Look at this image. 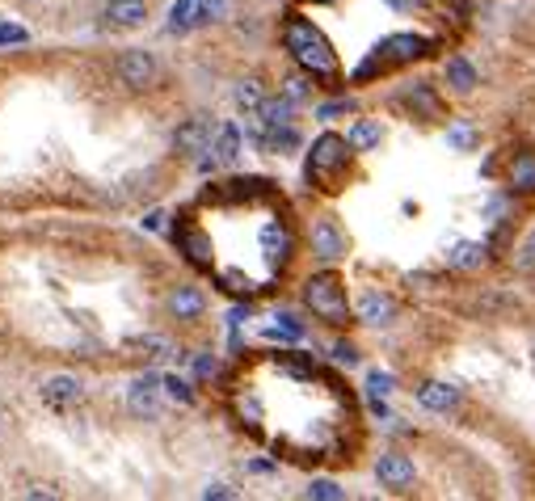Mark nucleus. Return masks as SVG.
<instances>
[{
  "label": "nucleus",
  "instance_id": "1",
  "mask_svg": "<svg viewBox=\"0 0 535 501\" xmlns=\"http://www.w3.org/2000/svg\"><path fill=\"white\" fill-rule=\"evenodd\" d=\"M282 43H287V51L295 55V63L304 68V72L312 76H338V55H333V47H329V38L320 34L317 25L308 22V17H287L282 22Z\"/></svg>",
  "mask_w": 535,
  "mask_h": 501
},
{
  "label": "nucleus",
  "instance_id": "2",
  "mask_svg": "<svg viewBox=\"0 0 535 501\" xmlns=\"http://www.w3.org/2000/svg\"><path fill=\"white\" fill-rule=\"evenodd\" d=\"M430 51H435V43L422 38V34H392L371 51V60L354 68V80H371V76L388 72V68H401V63L422 60V55H430Z\"/></svg>",
  "mask_w": 535,
  "mask_h": 501
},
{
  "label": "nucleus",
  "instance_id": "3",
  "mask_svg": "<svg viewBox=\"0 0 535 501\" xmlns=\"http://www.w3.org/2000/svg\"><path fill=\"white\" fill-rule=\"evenodd\" d=\"M350 165V139L341 135H320L312 144V156H308V182H317L320 190H333L341 173Z\"/></svg>",
  "mask_w": 535,
  "mask_h": 501
},
{
  "label": "nucleus",
  "instance_id": "4",
  "mask_svg": "<svg viewBox=\"0 0 535 501\" xmlns=\"http://www.w3.org/2000/svg\"><path fill=\"white\" fill-rule=\"evenodd\" d=\"M304 304L317 312L329 325H346L350 320V307H346V287H341L338 274H312L304 287Z\"/></svg>",
  "mask_w": 535,
  "mask_h": 501
},
{
  "label": "nucleus",
  "instance_id": "5",
  "mask_svg": "<svg viewBox=\"0 0 535 501\" xmlns=\"http://www.w3.org/2000/svg\"><path fill=\"white\" fill-rule=\"evenodd\" d=\"M376 477L384 489H409L414 485V464H409V455H379V464H376Z\"/></svg>",
  "mask_w": 535,
  "mask_h": 501
},
{
  "label": "nucleus",
  "instance_id": "6",
  "mask_svg": "<svg viewBox=\"0 0 535 501\" xmlns=\"http://www.w3.org/2000/svg\"><path fill=\"white\" fill-rule=\"evenodd\" d=\"M157 375H144V379H135L131 392H127V404H131V413L135 417H148V421H157L160 417V396H157Z\"/></svg>",
  "mask_w": 535,
  "mask_h": 501
},
{
  "label": "nucleus",
  "instance_id": "7",
  "mask_svg": "<svg viewBox=\"0 0 535 501\" xmlns=\"http://www.w3.org/2000/svg\"><path fill=\"white\" fill-rule=\"evenodd\" d=\"M358 320L363 325H392L396 320V299L384 291H363V299H358Z\"/></svg>",
  "mask_w": 535,
  "mask_h": 501
},
{
  "label": "nucleus",
  "instance_id": "8",
  "mask_svg": "<svg viewBox=\"0 0 535 501\" xmlns=\"http://www.w3.org/2000/svg\"><path fill=\"white\" fill-rule=\"evenodd\" d=\"M119 76L131 89H144V85H152V76H157V60H152L148 51H127L119 60Z\"/></svg>",
  "mask_w": 535,
  "mask_h": 501
},
{
  "label": "nucleus",
  "instance_id": "9",
  "mask_svg": "<svg viewBox=\"0 0 535 501\" xmlns=\"http://www.w3.org/2000/svg\"><path fill=\"white\" fill-rule=\"evenodd\" d=\"M312 253H317L320 261H338V257L346 253V236L338 232V223L333 220L312 223Z\"/></svg>",
  "mask_w": 535,
  "mask_h": 501
},
{
  "label": "nucleus",
  "instance_id": "10",
  "mask_svg": "<svg viewBox=\"0 0 535 501\" xmlns=\"http://www.w3.org/2000/svg\"><path fill=\"white\" fill-rule=\"evenodd\" d=\"M173 147H177V152H186V156L207 152V147H211V123H207V118H190L186 127H177V135H173Z\"/></svg>",
  "mask_w": 535,
  "mask_h": 501
},
{
  "label": "nucleus",
  "instance_id": "11",
  "mask_svg": "<svg viewBox=\"0 0 535 501\" xmlns=\"http://www.w3.org/2000/svg\"><path fill=\"white\" fill-rule=\"evenodd\" d=\"M211 17L207 0H177L169 9V30L173 34H186V30H195V25H203Z\"/></svg>",
  "mask_w": 535,
  "mask_h": 501
},
{
  "label": "nucleus",
  "instance_id": "12",
  "mask_svg": "<svg viewBox=\"0 0 535 501\" xmlns=\"http://www.w3.org/2000/svg\"><path fill=\"white\" fill-rule=\"evenodd\" d=\"M106 25H119V30H131L148 17V0H110L106 5Z\"/></svg>",
  "mask_w": 535,
  "mask_h": 501
},
{
  "label": "nucleus",
  "instance_id": "13",
  "mask_svg": "<svg viewBox=\"0 0 535 501\" xmlns=\"http://www.w3.org/2000/svg\"><path fill=\"white\" fill-rule=\"evenodd\" d=\"M43 401H47L51 409H68V404L81 401V383H76L72 375H51L47 383H43Z\"/></svg>",
  "mask_w": 535,
  "mask_h": 501
},
{
  "label": "nucleus",
  "instance_id": "14",
  "mask_svg": "<svg viewBox=\"0 0 535 501\" xmlns=\"http://www.w3.org/2000/svg\"><path fill=\"white\" fill-rule=\"evenodd\" d=\"M401 101L417 114V118H443V101L435 98V89H430V85H409Z\"/></svg>",
  "mask_w": 535,
  "mask_h": 501
},
{
  "label": "nucleus",
  "instance_id": "15",
  "mask_svg": "<svg viewBox=\"0 0 535 501\" xmlns=\"http://www.w3.org/2000/svg\"><path fill=\"white\" fill-rule=\"evenodd\" d=\"M169 307L177 320H198L203 317V307H207V299H203V291L198 287H177V291L169 295Z\"/></svg>",
  "mask_w": 535,
  "mask_h": 501
},
{
  "label": "nucleus",
  "instance_id": "16",
  "mask_svg": "<svg viewBox=\"0 0 535 501\" xmlns=\"http://www.w3.org/2000/svg\"><path fill=\"white\" fill-rule=\"evenodd\" d=\"M417 401L426 404L430 413H451L460 404V388H451V383H426V388L417 392Z\"/></svg>",
  "mask_w": 535,
  "mask_h": 501
},
{
  "label": "nucleus",
  "instance_id": "17",
  "mask_svg": "<svg viewBox=\"0 0 535 501\" xmlns=\"http://www.w3.org/2000/svg\"><path fill=\"white\" fill-rule=\"evenodd\" d=\"M511 190H519V194H535V156L531 152H523V156L511 160Z\"/></svg>",
  "mask_w": 535,
  "mask_h": 501
},
{
  "label": "nucleus",
  "instance_id": "18",
  "mask_svg": "<svg viewBox=\"0 0 535 501\" xmlns=\"http://www.w3.org/2000/svg\"><path fill=\"white\" fill-rule=\"evenodd\" d=\"M215 160H224V165H232V160L241 156V131L232 123H224V127H215Z\"/></svg>",
  "mask_w": 535,
  "mask_h": 501
},
{
  "label": "nucleus",
  "instance_id": "19",
  "mask_svg": "<svg viewBox=\"0 0 535 501\" xmlns=\"http://www.w3.org/2000/svg\"><path fill=\"white\" fill-rule=\"evenodd\" d=\"M291 114H295V101L287 98V93L262 101V123L266 127H291Z\"/></svg>",
  "mask_w": 535,
  "mask_h": 501
},
{
  "label": "nucleus",
  "instance_id": "20",
  "mask_svg": "<svg viewBox=\"0 0 535 501\" xmlns=\"http://www.w3.org/2000/svg\"><path fill=\"white\" fill-rule=\"evenodd\" d=\"M447 261L455 269H476L481 261H485V245H476V241H460V245L447 253Z\"/></svg>",
  "mask_w": 535,
  "mask_h": 501
},
{
  "label": "nucleus",
  "instance_id": "21",
  "mask_svg": "<svg viewBox=\"0 0 535 501\" xmlns=\"http://www.w3.org/2000/svg\"><path fill=\"white\" fill-rule=\"evenodd\" d=\"M279 325H266V337H274V342H300L304 337V325L295 317H274Z\"/></svg>",
  "mask_w": 535,
  "mask_h": 501
},
{
  "label": "nucleus",
  "instance_id": "22",
  "mask_svg": "<svg viewBox=\"0 0 535 501\" xmlns=\"http://www.w3.org/2000/svg\"><path fill=\"white\" fill-rule=\"evenodd\" d=\"M379 127L376 123H354L350 127V147H358V152H371V147L379 144Z\"/></svg>",
  "mask_w": 535,
  "mask_h": 501
},
{
  "label": "nucleus",
  "instance_id": "23",
  "mask_svg": "<svg viewBox=\"0 0 535 501\" xmlns=\"http://www.w3.org/2000/svg\"><path fill=\"white\" fill-rule=\"evenodd\" d=\"M447 80H451L455 89H473V85H476V68H473L468 60H451V63H447Z\"/></svg>",
  "mask_w": 535,
  "mask_h": 501
},
{
  "label": "nucleus",
  "instance_id": "24",
  "mask_svg": "<svg viewBox=\"0 0 535 501\" xmlns=\"http://www.w3.org/2000/svg\"><path fill=\"white\" fill-rule=\"evenodd\" d=\"M236 106L241 110H262V80H241L236 85Z\"/></svg>",
  "mask_w": 535,
  "mask_h": 501
},
{
  "label": "nucleus",
  "instance_id": "25",
  "mask_svg": "<svg viewBox=\"0 0 535 501\" xmlns=\"http://www.w3.org/2000/svg\"><path fill=\"white\" fill-rule=\"evenodd\" d=\"M160 388L169 392L173 401H182V404H190V401H195V392H190V383H186V379H177V375H165V379H160Z\"/></svg>",
  "mask_w": 535,
  "mask_h": 501
},
{
  "label": "nucleus",
  "instance_id": "26",
  "mask_svg": "<svg viewBox=\"0 0 535 501\" xmlns=\"http://www.w3.org/2000/svg\"><path fill=\"white\" fill-rule=\"evenodd\" d=\"M308 497H317V501H341V489L333 485V480H312V485H308Z\"/></svg>",
  "mask_w": 535,
  "mask_h": 501
},
{
  "label": "nucleus",
  "instance_id": "27",
  "mask_svg": "<svg viewBox=\"0 0 535 501\" xmlns=\"http://www.w3.org/2000/svg\"><path fill=\"white\" fill-rule=\"evenodd\" d=\"M25 30L22 25H13V22H0V47H17V43H25Z\"/></svg>",
  "mask_w": 535,
  "mask_h": 501
},
{
  "label": "nucleus",
  "instance_id": "28",
  "mask_svg": "<svg viewBox=\"0 0 535 501\" xmlns=\"http://www.w3.org/2000/svg\"><path fill=\"white\" fill-rule=\"evenodd\" d=\"M282 93H287V98H291V101H304L308 93H312V85H308L304 76H291V80H287V89H282Z\"/></svg>",
  "mask_w": 535,
  "mask_h": 501
},
{
  "label": "nucleus",
  "instance_id": "29",
  "mask_svg": "<svg viewBox=\"0 0 535 501\" xmlns=\"http://www.w3.org/2000/svg\"><path fill=\"white\" fill-rule=\"evenodd\" d=\"M367 388L376 392V396H388V392H392V375H384V371H371V379H367Z\"/></svg>",
  "mask_w": 535,
  "mask_h": 501
},
{
  "label": "nucleus",
  "instance_id": "30",
  "mask_svg": "<svg viewBox=\"0 0 535 501\" xmlns=\"http://www.w3.org/2000/svg\"><path fill=\"white\" fill-rule=\"evenodd\" d=\"M519 266H523V269H535V232L527 236L523 249H519Z\"/></svg>",
  "mask_w": 535,
  "mask_h": 501
},
{
  "label": "nucleus",
  "instance_id": "31",
  "mask_svg": "<svg viewBox=\"0 0 535 501\" xmlns=\"http://www.w3.org/2000/svg\"><path fill=\"white\" fill-rule=\"evenodd\" d=\"M198 379H211V375H219V358L215 354H203V358H198Z\"/></svg>",
  "mask_w": 535,
  "mask_h": 501
},
{
  "label": "nucleus",
  "instance_id": "32",
  "mask_svg": "<svg viewBox=\"0 0 535 501\" xmlns=\"http://www.w3.org/2000/svg\"><path fill=\"white\" fill-rule=\"evenodd\" d=\"M447 139H451L455 147H473V144H476V131H468V127H455Z\"/></svg>",
  "mask_w": 535,
  "mask_h": 501
},
{
  "label": "nucleus",
  "instance_id": "33",
  "mask_svg": "<svg viewBox=\"0 0 535 501\" xmlns=\"http://www.w3.org/2000/svg\"><path fill=\"white\" fill-rule=\"evenodd\" d=\"M333 358H338V363H346V367H354V363H358V354H354V345H350V342H338V345H333Z\"/></svg>",
  "mask_w": 535,
  "mask_h": 501
},
{
  "label": "nucleus",
  "instance_id": "34",
  "mask_svg": "<svg viewBox=\"0 0 535 501\" xmlns=\"http://www.w3.org/2000/svg\"><path fill=\"white\" fill-rule=\"evenodd\" d=\"M346 110H350V101H329V106H320V118H338Z\"/></svg>",
  "mask_w": 535,
  "mask_h": 501
},
{
  "label": "nucleus",
  "instance_id": "35",
  "mask_svg": "<svg viewBox=\"0 0 535 501\" xmlns=\"http://www.w3.org/2000/svg\"><path fill=\"white\" fill-rule=\"evenodd\" d=\"M207 497H236V493H232L228 485H211V489H207Z\"/></svg>",
  "mask_w": 535,
  "mask_h": 501
},
{
  "label": "nucleus",
  "instance_id": "36",
  "mask_svg": "<svg viewBox=\"0 0 535 501\" xmlns=\"http://www.w3.org/2000/svg\"><path fill=\"white\" fill-rule=\"evenodd\" d=\"M392 9H417V5H422V0H388Z\"/></svg>",
  "mask_w": 535,
  "mask_h": 501
},
{
  "label": "nucleus",
  "instance_id": "37",
  "mask_svg": "<svg viewBox=\"0 0 535 501\" xmlns=\"http://www.w3.org/2000/svg\"><path fill=\"white\" fill-rule=\"evenodd\" d=\"M312 5H333V0H312Z\"/></svg>",
  "mask_w": 535,
  "mask_h": 501
}]
</instances>
